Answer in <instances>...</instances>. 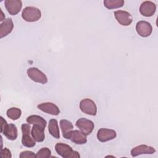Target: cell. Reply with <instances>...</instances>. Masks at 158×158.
Instances as JSON below:
<instances>
[{
    "label": "cell",
    "instance_id": "obj_1",
    "mask_svg": "<svg viewBox=\"0 0 158 158\" xmlns=\"http://www.w3.org/2000/svg\"><path fill=\"white\" fill-rule=\"evenodd\" d=\"M55 150L56 152L64 158H79L80 157L79 153L72 149L68 144L59 143L55 145Z\"/></svg>",
    "mask_w": 158,
    "mask_h": 158
},
{
    "label": "cell",
    "instance_id": "obj_2",
    "mask_svg": "<svg viewBox=\"0 0 158 158\" xmlns=\"http://www.w3.org/2000/svg\"><path fill=\"white\" fill-rule=\"evenodd\" d=\"M22 17L26 22H35L40 19L41 12L37 7H26L22 10Z\"/></svg>",
    "mask_w": 158,
    "mask_h": 158
},
{
    "label": "cell",
    "instance_id": "obj_3",
    "mask_svg": "<svg viewBox=\"0 0 158 158\" xmlns=\"http://www.w3.org/2000/svg\"><path fill=\"white\" fill-rule=\"evenodd\" d=\"M29 123H23L21 127L22 132V143L23 146L27 148H33L36 144V141L30 135V133H31Z\"/></svg>",
    "mask_w": 158,
    "mask_h": 158
},
{
    "label": "cell",
    "instance_id": "obj_4",
    "mask_svg": "<svg viewBox=\"0 0 158 158\" xmlns=\"http://www.w3.org/2000/svg\"><path fill=\"white\" fill-rule=\"evenodd\" d=\"M80 109L82 112L87 115L94 116L97 113V106L95 102L89 98L83 99L80 101Z\"/></svg>",
    "mask_w": 158,
    "mask_h": 158
},
{
    "label": "cell",
    "instance_id": "obj_5",
    "mask_svg": "<svg viewBox=\"0 0 158 158\" xmlns=\"http://www.w3.org/2000/svg\"><path fill=\"white\" fill-rule=\"evenodd\" d=\"M27 75L28 77L35 82L45 84L48 82V78L46 75L36 67H30L28 69Z\"/></svg>",
    "mask_w": 158,
    "mask_h": 158
},
{
    "label": "cell",
    "instance_id": "obj_6",
    "mask_svg": "<svg viewBox=\"0 0 158 158\" xmlns=\"http://www.w3.org/2000/svg\"><path fill=\"white\" fill-rule=\"evenodd\" d=\"M75 125L77 127L86 135H90L94 128V123L86 118H80L78 119Z\"/></svg>",
    "mask_w": 158,
    "mask_h": 158
},
{
    "label": "cell",
    "instance_id": "obj_7",
    "mask_svg": "<svg viewBox=\"0 0 158 158\" xmlns=\"http://www.w3.org/2000/svg\"><path fill=\"white\" fill-rule=\"evenodd\" d=\"M136 31L140 36L148 37L152 33V27L149 22L141 20L136 23Z\"/></svg>",
    "mask_w": 158,
    "mask_h": 158
},
{
    "label": "cell",
    "instance_id": "obj_8",
    "mask_svg": "<svg viewBox=\"0 0 158 158\" xmlns=\"http://www.w3.org/2000/svg\"><path fill=\"white\" fill-rule=\"evenodd\" d=\"M114 16L117 21L123 26H128L133 21L131 15L125 10H118L115 11Z\"/></svg>",
    "mask_w": 158,
    "mask_h": 158
},
{
    "label": "cell",
    "instance_id": "obj_9",
    "mask_svg": "<svg viewBox=\"0 0 158 158\" xmlns=\"http://www.w3.org/2000/svg\"><path fill=\"white\" fill-rule=\"evenodd\" d=\"M117 136L116 131L112 129L101 128L97 133L98 139L101 142H106L115 138Z\"/></svg>",
    "mask_w": 158,
    "mask_h": 158
},
{
    "label": "cell",
    "instance_id": "obj_10",
    "mask_svg": "<svg viewBox=\"0 0 158 158\" xmlns=\"http://www.w3.org/2000/svg\"><path fill=\"white\" fill-rule=\"evenodd\" d=\"M4 5L8 13L12 15H15L20 11L22 2L20 0H6Z\"/></svg>",
    "mask_w": 158,
    "mask_h": 158
},
{
    "label": "cell",
    "instance_id": "obj_11",
    "mask_svg": "<svg viewBox=\"0 0 158 158\" xmlns=\"http://www.w3.org/2000/svg\"><path fill=\"white\" fill-rule=\"evenodd\" d=\"M156 10V5L151 1H146L142 2L139 7V12L144 17L152 16Z\"/></svg>",
    "mask_w": 158,
    "mask_h": 158
},
{
    "label": "cell",
    "instance_id": "obj_12",
    "mask_svg": "<svg viewBox=\"0 0 158 158\" xmlns=\"http://www.w3.org/2000/svg\"><path fill=\"white\" fill-rule=\"evenodd\" d=\"M155 152L156 149L153 147L146 144L137 146L131 150V155L132 157H136L141 154H152Z\"/></svg>",
    "mask_w": 158,
    "mask_h": 158
},
{
    "label": "cell",
    "instance_id": "obj_13",
    "mask_svg": "<svg viewBox=\"0 0 158 158\" xmlns=\"http://www.w3.org/2000/svg\"><path fill=\"white\" fill-rule=\"evenodd\" d=\"M37 107L40 110L53 115H57L60 113V110L57 106L52 102L41 103L37 106Z\"/></svg>",
    "mask_w": 158,
    "mask_h": 158
},
{
    "label": "cell",
    "instance_id": "obj_14",
    "mask_svg": "<svg viewBox=\"0 0 158 158\" xmlns=\"http://www.w3.org/2000/svg\"><path fill=\"white\" fill-rule=\"evenodd\" d=\"M14 28V23L10 18L4 19L0 24V38H2L10 33Z\"/></svg>",
    "mask_w": 158,
    "mask_h": 158
},
{
    "label": "cell",
    "instance_id": "obj_15",
    "mask_svg": "<svg viewBox=\"0 0 158 158\" xmlns=\"http://www.w3.org/2000/svg\"><path fill=\"white\" fill-rule=\"evenodd\" d=\"M1 133H2L8 139L12 141L16 139L18 136L17 128L13 123L7 124Z\"/></svg>",
    "mask_w": 158,
    "mask_h": 158
},
{
    "label": "cell",
    "instance_id": "obj_16",
    "mask_svg": "<svg viewBox=\"0 0 158 158\" xmlns=\"http://www.w3.org/2000/svg\"><path fill=\"white\" fill-rule=\"evenodd\" d=\"M60 127L61 128L63 137L65 139H69L71 133L73 128L72 122L65 119H62L60 121Z\"/></svg>",
    "mask_w": 158,
    "mask_h": 158
},
{
    "label": "cell",
    "instance_id": "obj_17",
    "mask_svg": "<svg viewBox=\"0 0 158 158\" xmlns=\"http://www.w3.org/2000/svg\"><path fill=\"white\" fill-rule=\"evenodd\" d=\"M44 129L38 125H33L31 130V135L36 141L43 142L44 140Z\"/></svg>",
    "mask_w": 158,
    "mask_h": 158
},
{
    "label": "cell",
    "instance_id": "obj_18",
    "mask_svg": "<svg viewBox=\"0 0 158 158\" xmlns=\"http://www.w3.org/2000/svg\"><path fill=\"white\" fill-rule=\"evenodd\" d=\"M69 139L77 144H84L87 142L86 135L79 130H73Z\"/></svg>",
    "mask_w": 158,
    "mask_h": 158
},
{
    "label": "cell",
    "instance_id": "obj_19",
    "mask_svg": "<svg viewBox=\"0 0 158 158\" xmlns=\"http://www.w3.org/2000/svg\"><path fill=\"white\" fill-rule=\"evenodd\" d=\"M48 131L51 136L54 138L59 139L60 138V132L58 126V122L56 119L52 118L49 120L48 124Z\"/></svg>",
    "mask_w": 158,
    "mask_h": 158
},
{
    "label": "cell",
    "instance_id": "obj_20",
    "mask_svg": "<svg viewBox=\"0 0 158 158\" xmlns=\"http://www.w3.org/2000/svg\"><path fill=\"white\" fill-rule=\"evenodd\" d=\"M27 122L31 125H38L44 128L46 127L47 122L42 117L37 115H31L27 117Z\"/></svg>",
    "mask_w": 158,
    "mask_h": 158
},
{
    "label": "cell",
    "instance_id": "obj_21",
    "mask_svg": "<svg viewBox=\"0 0 158 158\" xmlns=\"http://www.w3.org/2000/svg\"><path fill=\"white\" fill-rule=\"evenodd\" d=\"M104 6L108 9H114L122 7L124 5L123 0H104Z\"/></svg>",
    "mask_w": 158,
    "mask_h": 158
},
{
    "label": "cell",
    "instance_id": "obj_22",
    "mask_svg": "<svg viewBox=\"0 0 158 158\" xmlns=\"http://www.w3.org/2000/svg\"><path fill=\"white\" fill-rule=\"evenodd\" d=\"M7 116L12 120L19 119L22 115V110L17 107H11L7 110Z\"/></svg>",
    "mask_w": 158,
    "mask_h": 158
},
{
    "label": "cell",
    "instance_id": "obj_23",
    "mask_svg": "<svg viewBox=\"0 0 158 158\" xmlns=\"http://www.w3.org/2000/svg\"><path fill=\"white\" fill-rule=\"evenodd\" d=\"M51 151L49 148H43L37 152L36 158H49L51 157Z\"/></svg>",
    "mask_w": 158,
    "mask_h": 158
},
{
    "label": "cell",
    "instance_id": "obj_24",
    "mask_svg": "<svg viewBox=\"0 0 158 158\" xmlns=\"http://www.w3.org/2000/svg\"><path fill=\"white\" fill-rule=\"evenodd\" d=\"M20 158H36V154L30 151H25L19 155Z\"/></svg>",
    "mask_w": 158,
    "mask_h": 158
},
{
    "label": "cell",
    "instance_id": "obj_25",
    "mask_svg": "<svg viewBox=\"0 0 158 158\" xmlns=\"http://www.w3.org/2000/svg\"><path fill=\"white\" fill-rule=\"evenodd\" d=\"M1 157H7V158H10L12 157V154L10 151L6 148L1 149Z\"/></svg>",
    "mask_w": 158,
    "mask_h": 158
},
{
    "label": "cell",
    "instance_id": "obj_26",
    "mask_svg": "<svg viewBox=\"0 0 158 158\" xmlns=\"http://www.w3.org/2000/svg\"><path fill=\"white\" fill-rule=\"evenodd\" d=\"M0 118H1V132L4 130V128L7 126V123L2 116L0 117Z\"/></svg>",
    "mask_w": 158,
    "mask_h": 158
},
{
    "label": "cell",
    "instance_id": "obj_27",
    "mask_svg": "<svg viewBox=\"0 0 158 158\" xmlns=\"http://www.w3.org/2000/svg\"><path fill=\"white\" fill-rule=\"evenodd\" d=\"M1 10V21H2L3 20H4V14H3V12H2V10L1 9H0Z\"/></svg>",
    "mask_w": 158,
    "mask_h": 158
}]
</instances>
